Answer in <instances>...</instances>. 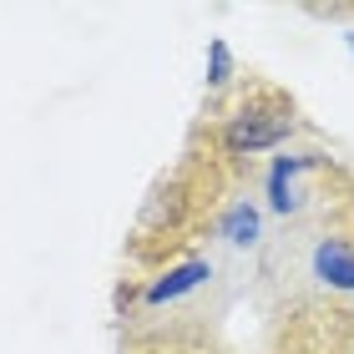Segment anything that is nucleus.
Wrapping results in <instances>:
<instances>
[{"mask_svg": "<svg viewBox=\"0 0 354 354\" xmlns=\"http://www.w3.org/2000/svg\"><path fill=\"white\" fill-rule=\"evenodd\" d=\"M228 91H233V51L223 36H213L207 41V96H228Z\"/></svg>", "mask_w": 354, "mask_h": 354, "instance_id": "nucleus-2", "label": "nucleus"}, {"mask_svg": "<svg viewBox=\"0 0 354 354\" xmlns=\"http://www.w3.org/2000/svg\"><path fill=\"white\" fill-rule=\"evenodd\" d=\"M344 46H349V51H354V30H344Z\"/></svg>", "mask_w": 354, "mask_h": 354, "instance_id": "nucleus-3", "label": "nucleus"}, {"mask_svg": "<svg viewBox=\"0 0 354 354\" xmlns=\"http://www.w3.org/2000/svg\"><path fill=\"white\" fill-rule=\"evenodd\" d=\"M198 127L218 142V152L238 157V162H253V157L283 147L304 127V117H299L294 91H283L268 76H243L228 96H207Z\"/></svg>", "mask_w": 354, "mask_h": 354, "instance_id": "nucleus-1", "label": "nucleus"}]
</instances>
